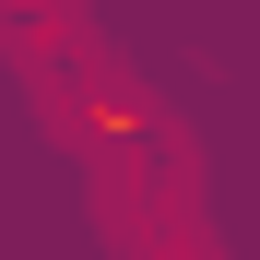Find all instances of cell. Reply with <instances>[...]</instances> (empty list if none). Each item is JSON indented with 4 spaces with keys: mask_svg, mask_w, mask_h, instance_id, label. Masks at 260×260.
<instances>
[{
    "mask_svg": "<svg viewBox=\"0 0 260 260\" xmlns=\"http://www.w3.org/2000/svg\"><path fill=\"white\" fill-rule=\"evenodd\" d=\"M154 260H213V237H201V225H189V237H178V248H154Z\"/></svg>",
    "mask_w": 260,
    "mask_h": 260,
    "instance_id": "obj_1",
    "label": "cell"
}]
</instances>
